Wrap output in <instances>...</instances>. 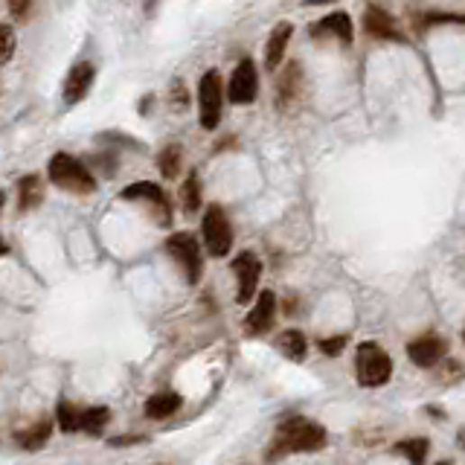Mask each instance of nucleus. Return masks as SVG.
I'll list each match as a JSON object with an SVG mask.
<instances>
[{
	"mask_svg": "<svg viewBox=\"0 0 465 465\" xmlns=\"http://www.w3.org/2000/svg\"><path fill=\"white\" fill-rule=\"evenodd\" d=\"M326 445V428L308 422L303 416H294L282 422L277 428L274 442L268 448V462H277L288 454H308V451H320Z\"/></svg>",
	"mask_w": 465,
	"mask_h": 465,
	"instance_id": "nucleus-1",
	"label": "nucleus"
},
{
	"mask_svg": "<svg viewBox=\"0 0 465 465\" xmlns=\"http://www.w3.org/2000/svg\"><path fill=\"white\" fill-rule=\"evenodd\" d=\"M47 172H50V180H53L59 189L73 192V196H90V192L96 189V178L90 175V169L82 160H76L68 151L53 154Z\"/></svg>",
	"mask_w": 465,
	"mask_h": 465,
	"instance_id": "nucleus-2",
	"label": "nucleus"
},
{
	"mask_svg": "<svg viewBox=\"0 0 465 465\" xmlns=\"http://www.w3.org/2000/svg\"><path fill=\"white\" fill-rule=\"evenodd\" d=\"M355 376L360 387H381L393 376V360L378 343H360L355 352Z\"/></svg>",
	"mask_w": 465,
	"mask_h": 465,
	"instance_id": "nucleus-3",
	"label": "nucleus"
},
{
	"mask_svg": "<svg viewBox=\"0 0 465 465\" xmlns=\"http://www.w3.org/2000/svg\"><path fill=\"white\" fill-rule=\"evenodd\" d=\"M166 253H169L172 260L180 265L189 286H196V282L201 279V270H204L198 239L192 236V232H175V236H169V242H166Z\"/></svg>",
	"mask_w": 465,
	"mask_h": 465,
	"instance_id": "nucleus-4",
	"label": "nucleus"
},
{
	"mask_svg": "<svg viewBox=\"0 0 465 465\" xmlns=\"http://www.w3.org/2000/svg\"><path fill=\"white\" fill-rule=\"evenodd\" d=\"M201 232H204V244L210 256H227L230 253V244H232V230L224 210L218 204H213L210 210L204 213V222H201Z\"/></svg>",
	"mask_w": 465,
	"mask_h": 465,
	"instance_id": "nucleus-5",
	"label": "nucleus"
},
{
	"mask_svg": "<svg viewBox=\"0 0 465 465\" xmlns=\"http://www.w3.org/2000/svg\"><path fill=\"white\" fill-rule=\"evenodd\" d=\"M198 108H201V128L213 132L222 120V76L218 70H206L198 87Z\"/></svg>",
	"mask_w": 465,
	"mask_h": 465,
	"instance_id": "nucleus-6",
	"label": "nucleus"
},
{
	"mask_svg": "<svg viewBox=\"0 0 465 465\" xmlns=\"http://www.w3.org/2000/svg\"><path fill=\"white\" fill-rule=\"evenodd\" d=\"M256 90H260V76H256V64L251 59H242L236 64V70L230 76L227 96L232 105H251Z\"/></svg>",
	"mask_w": 465,
	"mask_h": 465,
	"instance_id": "nucleus-7",
	"label": "nucleus"
},
{
	"mask_svg": "<svg viewBox=\"0 0 465 465\" xmlns=\"http://www.w3.org/2000/svg\"><path fill=\"white\" fill-rule=\"evenodd\" d=\"M123 198L125 201H146L154 206V218H158V224H169L172 222V210H169V198L163 196V189L158 184H149V180H143V184H132L123 189Z\"/></svg>",
	"mask_w": 465,
	"mask_h": 465,
	"instance_id": "nucleus-8",
	"label": "nucleus"
},
{
	"mask_svg": "<svg viewBox=\"0 0 465 465\" xmlns=\"http://www.w3.org/2000/svg\"><path fill=\"white\" fill-rule=\"evenodd\" d=\"M232 270L239 277V303H251L256 296V286L262 279V262L256 260V253L244 251L232 260Z\"/></svg>",
	"mask_w": 465,
	"mask_h": 465,
	"instance_id": "nucleus-9",
	"label": "nucleus"
},
{
	"mask_svg": "<svg viewBox=\"0 0 465 465\" xmlns=\"http://www.w3.org/2000/svg\"><path fill=\"white\" fill-rule=\"evenodd\" d=\"M448 352L445 338H436V334H422V338L407 343V358L416 367H433L442 360V355Z\"/></svg>",
	"mask_w": 465,
	"mask_h": 465,
	"instance_id": "nucleus-10",
	"label": "nucleus"
},
{
	"mask_svg": "<svg viewBox=\"0 0 465 465\" xmlns=\"http://www.w3.org/2000/svg\"><path fill=\"white\" fill-rule=\"evenodd\" d=\"M303 99V68L291 61L277 79V108H291Z\"/></svg>",
	"mask_w": 465,
	"mask_h": 465,
	"instance_id": "nucleus-11",
	"label": "nucleus"
},
{
	"mask_svg": "<svg viewBox=\"0 0 465 465\" xmlns=\"http://www.w3.org/2000/svg\"><path fill=\"white\" fill-rule=\"evenodd\" d=\"M96 79V70L90 61H79L76 68H70L68 79H64V102L68 105H76V102H82L87 96L90 85Z\"/></svg>",
	"mask_w": 465,
	"mask_h": 465,
	"instance_id": "nucleus-12",
	"label": "nucleus"
},
{
	"mask_svg": "<svg viewBox=\"0 0 465 465\" xmlns=\"http://www.w3.org/2000/svg\"><path fill=\"white\" fill-rule=\"evenodd\" d=\"M364 30L372 35V38H384V41H407L405 32L398 30V23L390 18V12H384L381 6H369L364 12Z\"/></svg>",
	"mask_w": 465,
	"mask_h": 465,
	"instance_id": "nucleus-13",
	"label": "nucleus"
},
{
	"mask_svg": "<svg viewBox=\"0 0 465 465\" xmlns=\"http://www.w3.org/2000/svg\"><path fill=\"white\" fill-rule=\"evenodd\" d=\"M274 317H277V296L274 291H262L256 296V305L251 308L248 320H244V329L251 334H262L274 326Z\"/></svg>",
	"mask_w": 465,
	"mask_h": 465,
	"instance_id": "nucleus-14",
	"label": "nucleus"
},
{
	"mask_svg": "<svg viewBox=\"0 0 465 465\" xmlns=\"http://www.w3.org/2000/svg\"><path fill=\"white\" fill-rule=\"evenodd\" d=\"M291 32H294V27H291L288 21L277 23L274 32H270L268 47H265V64H268V70H277V68H279L282 56H286V47H288V41H291Z\"/></svg>",
	"mask_w": 465,
	"mask_h": 465,
	"instance_id": "nucleus-15",
	"label": "nucleus"
},
{
	"mask_svg": "<svg viewBox=\"0 0 465 465\" xmlns=\"http://www.w3.org/2000/svg\"><path fill=\"white\" fill-rule=\"evenodd\" d=\"M326 32V35H334L341 44H352V18L346 15V12H332L320 23H315V35Z\"/></svg>",
	"mask_w": 465,
	"mask_h": 465,
	"instance_id": "nucleus-16",
	"label": "nucleus"
},
{
	"mask_svg": "<svg viewBox=\"0 0 465 465\" xmlns=\"http://www.w3.org/2000/svg\"><path fill=\"white\" fill-rule=\"evenodd\" d=\"M180 410V396L172 393V390H160V393H154L149 402H146V416L154 419V422H163V419H169L175 416V413Z\"/></svg>",
	"mask_w": 465,
	"mask_h": 465,
	"instance_id": "nucleus-17",
	"label": "nucleus"
},
{
	"mask_svg": "<svg viewBox=\"0 0 465 465\" xmlns=\"http://www.w3.org/2000/svg\"><path fill=\"white\" fill-rule=\"evenodd\" d=\"M18 210L21 213H27V210H35L38 204H41L44 198V189H41V178L38 175H27V178H21V184H18Z\"/></svg>",
	"mask_w": 465,
	"mask_h": 465,
	"instance_id": "nucleus-18",
	"label": "nucleus"
},
{
	"mask_svg": "<svg viewBox=\"0 0 465 465\" xmlns=\"http://www.w3.org/2000/svg\"><path fill=\"white\" fill-rule=\"evenodd\" d=\"M50 422L47 419H41V422H35L32 428H27V431H18V436H15V442L23 448V451H41L44 445H47V439H50Z\"/></svg>",
	"mask_w": 465,
	"mask_h": 465,
	"instance_id": "nucleus-19",
	"label": "nucleus"
},
{
	"mask_svg": "<svg viewBox=\"0 0 465 465\" xmlns=\"http://www.w3.org/2000/svg\"><path fill=\"white\" fill-rule=\"evenodd\" d=\"M277 346H279V352L286 355V358H291V360H303L305 352H308L305 334L296 332V329H286V332H282L279 341H277Z\"/></svg>",
	"mask_w": 465,
	"mask_h": 465,
	"instance_id": "nucleus-20",
	"label": "nucleus"
},
{
	"mask_svg": "<svg viewBox=\"0 0 465 465\" xmlns=\"http://www.w3.org/2000/svg\"><path fill=\"white\" fill-rule=\"evenodd\" d=\"M108 422H111L108 407H87V410H79V431H85L90 436H99L102 431L108 428Z\"/></svg>",
	"mask_w": 465,
	"mask_h": 465,
	"instance_id": "nucleus-21",
	"label": "nucleus"
},
{
	"mask_svg": "<svg viewBox=\"0 0 465 465\" xmlns=\"http://www.w3.org/2000/svg\"><path fill=\"white\" fill-rule=\"evenodd\" d=\"M428 439H419V436H413V439H402V442H396V454H402L407 457L410 465H424V457H428Z\"/></svg>",
	"mask_w": 465,
	"mask_h": 465,
	"instance_id": "nucleus-22",
	"label": "nucleus"
},
{
	"mask_svg": "<svg viewBox=\"0 0 465 465\" xmlns=\"http://www.w3.org/2000/svg\"><path fill=\"white\" fill-rule=\"evenodd\" d=\"M180 201H184L187 213H196L198 206H201V180H198V172H189L184 189H180Z\"/></svg>",
	"mask_w": 465,
	"mask_h": 465,
	"instance_id": "nucleus-23",
	"label": "nucleus"
},
{
	"mask_svg": "<svg viewBox=\"0 0 465 465\" xmlns=\"http://www.w3.org/2000/svg\"><path fill=\"white\" fill-rule=\"evenodd\" d=\"M158 166H160L163 178H178V172H180V146H178V143L166 146V149L158 154Z\"/></svg>",
	"mask_w": 465,
	"mask_h": 465,
	"instance_id": "nucleus-24",
	"label": "nucleus"
},
{
	"mask_svg": "<svg viewBox=\"0 0 465 465\" xmlns=\"http://www.w3.org/2000/svg\"><path fill=\"white\" fill-rule=\"evenodd\" d=\"M59 428L64 433H76V431H79V407L70 405V402H61L59 405Z\"/></svg>",
	"mask_w": 465,
	"mask_h": 465,
	"instance_id": "nucleus-25",
	"label": "nucleus"
},
{
	"mask_svg": "<svg viewBox=\"0 0 465 465\" xmlns=\"http://www.w3.org/2000/svg\"><path fill=\"white\" fill-rule=\"evenodd\" d=\"M15 53V32L6 23H0V64H6Z\"/></svg>",
	"mask_w": 465,
	"mask_h": 465,
	"instance_id": "nucleus-26",
	"label": "nucleus"
},
{
	"mask_svg": "<svg viewBox=\"0 0 465 465\" xmlns=\"http://www.w3.org/2000/svg\"><path fill=\"white\" fill-rule=\"evenodd\" d=\"M346 334H334V338H326V341H320V352L323 355H341L343 352V346H346Z\"/></svg>",
	"mask_w": 465,
	"mask_h": 465,
	"instance_id": "nucleus-27",
	"label": "nucleus"
},
{
	"mask_svg": "<svg viewBox=\"0 0 465 465\" xmlns=\"http://www.w3.org/2000/svg\"><path fill=\"white\" fill-rule=\"evenodd\" d=\"M6 4H9V12H12V15H15V18L21 21V18L30 15V4H32V0H6Z\"/></svg>",
	"mask_w": 465,
	"mask_h": 465,
	"instance_id": "nucleus-28",
	"label": "nucleus"
},
{
	"mask_svg": "<svg viewBox=\"0 0 465 465\" xmlns=\"http://www.w3.org/2000/svg\"><path fill=\"white\" fill-rule=\"evenodd\" d=\"M172 102H175V108H178V111L189 105V94H187L184 85H180V82H175V85H172Z\"/></svg>",
	"mask_w": 465,
	"mask_h": 465,
	"instance_id": "nucleus-29",
	"label": "nucleus"
},
{
	"mask_svg": "<svg viewBox=\"0 0 465 465\" xmlns=\"http://www.w3.org/2000/svg\"><path fill=\"white\" fill-rule=\"evenodd\" d=\"M137 442H143V439H140V436H114L108 445L120 448V445H137Z\"/></svg>",
	"mask_w": 465,
	"mask_h": 465,
	"instance_id": "nucleus-30",
	"label": "nucleus"
},
{
	"mask_svg": "<svg viewBox=\"0 0 465 465\" xmlns=\"http://www.w3.org/2000/svg\"><path fill=\"white\" fill-rule=\"evenodd\" d=\"M9 253V248H6V242L4 239H0V256H6Z\"/></svg>",
	"mask_w": 465,
	"mask_h": 465,
	"instance_id": "nucleus-31",
	"label": "nucleus"
},
{
	"mask_svg": "<svg viewBox=\"0 0 465 465\" xmlns=\"http://www.w3.org/2000/svg\"><path fill=\"white\" fill-rule=\"evenodd\" d=\"M4 204H6V192H0V213H4Z\"/></svg>",
	"mask_w": 465,
	"mask_h": 465,
	"instance_id": "nucleus-32",
	"label": "nucleus"
},
{
	"mask_svg": "<svg viewBox=\"0 0 465 465\" xmlns=\"http://www.w3.org/2000/svg\"><path fill=\"white\" fill-rule=\"evenodd\" d=\"M439 465H451V462H439Z\"/></svg>",
	"mask_w": 465,
	"mask_h": 465,
	"instance_id": "nucleus-33",
	"label": "nucleus"
}]
</instances>
